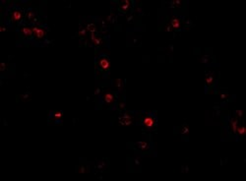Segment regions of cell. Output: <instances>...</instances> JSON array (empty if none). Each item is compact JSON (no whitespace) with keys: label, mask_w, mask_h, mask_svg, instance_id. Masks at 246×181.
Instances as JSON below:
<instances>
[{"label":"cell","mask_w":246,"mask_h":181,"mask_svg":"<svg viewBox=\"0 0 246 181\" xmlns=\"http://www.w3.org/2000/svg\"><path fill=\"white\" fill-rule=\"evenodd\" d=\"M55 116H56V117H60V116H61V112H56Z\"/></svg>","instance_id":"obj_20"},{"label":"cell","mask_w":246,"mask_h":181,"mask_svg":"<svg viewBox=\"0 0 246 181\" xmlns=\"http://www.w3.org/2000/svg\"><path fill=\"white\" fill-rule=\"evenodd\" d=\"M80 35H82V37H84V36L86 35V32H85L84 30H82V31H80Z\"/></svg>","instance_id":"obj_19"},{"label":"cell","mask_w":246,"mask_h":181,"mask_svg":"<svg viewBox=\"0 0 246 181\" xmlns=\"http://www.w3.org/2000/svg\"><path fill=\"white\" fill-rule=\"evenodd\" d=\"M141 123L146 129L153 130L155 127V125H157V119L155 118V116H153V115H151V114H146L143 116Z\"/></svg>","instance_id":"obj_1"},{"label":"cell","mask_w":246,"mask_h":181,"mask_svg":"<svg viewBox=\"0 0 246 181\" xmlns=\"http://www.w3.org/2000/svg\"><path fill=\"white\" fill-rule=\"evenodd\" d=\"M170 27L174 30H178L181 27V22L177 17H172L170 20Z\"/></svg>","instance_id":"obj_6"},{"label":"cell","mask_w":246,"mask_h":181,"mask_svg":"<svg viewBox=\"0 0 246 181\" xmlns=\"http://www.w3.org/2000/svg\"><path fill=\"white\" fill-rule=\"evenodd\" d=\"M92 40H93V43H94L95 44H96V45L101 44V43H102L101 38H100V37H96V36H92Z\"/></svg>","instance_id":"obj_14"},{"label":"cell","mask_w":246,"mask_h":181,"mask_svg":"<svg viewBox=\"0 0 246 181\" xmlns=\"http://www.w3.org/2000/svg\"><path fill=\"white\" fill-rule=\"evenodd\" d=\"M180 5H181V1H179V0L171 2V6H180Z\"/></svg>","instance_id":"obj_16"},{"label":"cell","mask_w":246,"mask_h":181,"mask_svg":"<svg viewBox=\"0 0 246 181\" xmlns=\"http://www.w3.org/2000/svg\"><path fill=\"white\" fill-rule=\"evenodd\" d=\"M103 101L107 104H110L114 101V96L111 93H105L103 96Z\"/></svg>","instance_id":"obj_7"},{"label":"cell","mask_w":246,"mask_h":181,"mask_svg":"<svg viewBox=\"0 0 246 181\" xmlns=\"http://www.w3.org/2000/svg\"><path fill=\"white\" fill-rule=\"evenodd\" d=\"M236 132H237V134H238L239 136H243L245 133H246V130H245V128L243 127V126H240V127H237V129H236Z\"/></svg>","instance_id":"obj_10"},{"label":"cell","mask_w":246,"mask_h":181,"mask_svg":"<svg viewBox=\"0 0 246 181\" xmlns=\"http://www.w3.org/2000/svg\"><path fill=\"white\" fill-rule=\"evenodd\" d=\"M120 8H121V10H122L123 12H126L127 9L129 8V1H123V2H122V5L120 6Z\"/></svg>","instance_id":"obj_11"},{"label":"cell","mask_w":246,"mask_h":181,"mask_svg":"<svg viewBox=\"0 0 246 181\" xmlns=\"http://www.w3.org/2000/svg\"><path fill=\"white\" fill-rule=\"evenodd\" d=\"M32 32L37 39H43L45 37V30L42 27H32Z\"/></svg>","instance_id":"obj_2"},{"label":"cell","mask_w":246,"mask_h":181,"mask_svg":"<svg viewBox=\"0 0 246 181\" xmlns=\"http://www.w3.org/2000/svg\"><path fill=\"white\" fill-rule=\"evenodd\" d=\"M5 31V28L4 27H1V32H4Z\"/></svg>","instance_id":"obj_21"},{"label":"cell","mask_w":246,"mask_h":181,"mask_svg":"<svg viewBox=\"0 0 246 181\" xmlns=\"http://www.w3.org/2000/svg\"><path fill=\"white\" fill-rule=\"evenodd\" d=\"M21 34L27 38H31L34 37V32H32V28L30 27H23L21 29Z\"/></svg>","instance_id":"obj_4"},{"label":"cell","mask_w":246,"mask_h":181,"mask_svg":"<svg viewBox=\"0 0 246 181\" xmlns=\"http://www.w3.org/2000/svg\"><path fill=\"white\" fill-rule=\"evenodd\" d=\"M34 17H35V14H34V12L29 11V12L27 13V19H28L29 21H32V19H34Z\"/></svg>","instance_id":"obj_15"},{"label":"cell","mask_w":246,"mask_h":181,"mask_svg":"<svg viewBox=\"0 0 246 181\" xmlns=\"http://www.w3.org/2000/svg\"><path fill=\"white\" fill-rule=\"evenodd\" d=\"M137 147L142 150H145L148 148V143L147 142H139V143H137Z\"/></svg>","instance_id":"obj_12"},{"label":"cell","mask_w":246,"mask_h":181,"mask_svg":"<svg viewBox=\"0 0 246 181\" xmlns=\"http://www.w3.org/2000/svg\"><path fill=\"white\" fill-rule=\"evenodd\" d=\"M120 123L123 125H126V124H130L131 123V117L128 116V115H124L123 117L120 118Z\"/></svg>","instance_id":"obj_8"},{"label":"cell","mask_w":246,"mask_h":181,"mask_svg":"<svg viewBox=\"0 0 246 181\" xmlns=\"http://www.w3.org/2000/svg\"><path fill=\"white\" fill-rule=\"evenodd\" d=\"M230 125H231V128H232L233 132H236V129H237V127H238V122H237V120L236 119H231Z\"/></svg>","instance_id":"obj_9"},{"label":"cell","mask_w":246,"mask_h":181,"mask_svg":"<svg viewBox=\"0 0 246 181\" xmlns=\"http://www.w3.org/2000/svg\"><path fill=\"white\" fill-rule=\"evenodd\" d=\"M5 69H6V64H5V63H2V64H1V67H0V71L3 72Z\"/></svg>","instance_id":"obj_18"},{"label":"cell","mask_w":246,"mask_h":181,"mask_svg":"<svg viewBox=\"0 0 246 181\" xmlns=\"http://www.w3.org/2000/svg\"><path fill=\"white\" fill-rule=\"evenodd\" d=\"M206 82H207V84H208V85L212 84V82H213V77H212V76H208V77H207V79H206Z\"/></svg>","instance_id":"obj_17"},{"label":"cell","mask_w":246,"mask_h":181,"mask_svg":"<svg viewBox=\"0 0 246 181\" xmlns=\"http://www.w3.org/2000/svg\"><path fill=\"white\" fill-rule=\"evenodd\" d=\"M98 65H100V68L103 71H107L109 69V60L107 59V57H102L98 61Z\"/></svg>","instance_id":"obj_3"},{"label":"cell","mask_w":246,"mask_h":181,"mask_svg":"<svg viewBox=\"0 0 246 181\" xmlns=\"http://www.w3.org/2000/svg\"><path fill=\"white\" fill-rule=\"evenodd\" d=\"M11 18H12V20H13L14 22H20V21L22 20V18H23V13H22V11L19 10V9L14 10V11L11 13Z\"/></svg>","instance_id":"obj_5"},{"label":"cell","mask_w":246,"mask_h":181,"mask_svg":"<svg viewBox=\"0 0 246 181\" xmlns=\"http://www.w3.org/2000/svg\"><path fill=\"white\" fill-rule=\"evenodd\" d=\"M87 30L89 31V32H95L96 31V26L94 24H89L88 26H87Z\"/></svg>","instance_id":"obj_13"}]
</instances>
